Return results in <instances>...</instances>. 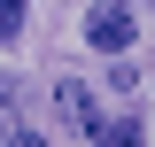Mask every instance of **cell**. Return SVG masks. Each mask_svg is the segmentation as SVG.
Instances as JSON below:
<instances>
[{
  "mask_svg": "<svg viewBox=\"0 0 155 147\" xmlns=\"http://www.w3.org/2000/svg\"><path fill=\"white\" fill-rule=\"evenodd\" d=\"M132 39H140L132 8H85V47H93V54H124Z\"/></svg>",
  "mask_w": 155,
  "mask_h": 147,
  "instance_id": "obj_1",
  "label": "cell"
},
{
  "mask_svg": "<svg viewBox=\"0 0 155 147\" xmlns=\"http://www.w3.org/2000/svg\"><path fill=\"white\" fill-rule=\"evenodd\" d=\"M54 109H62V124L78 139H101V124H109V116H93V85L85 77H54Z\"/></svg>",
  "mask_w": 155,
  "mask_h": 147,
  "instance_id": "obj_2",
  "label": "cell"
},
{
  "mask_svg": "<svg viewBox=\"0 0 155 147\" xmlns=\"http://www.w3.org/2000/svg\"><path fill=\"white\" fill-rule=\"evenodd\" d=\"M93 147H147V132H140V116H109Z\"/></svg>",
  "mask_w": 155,
  "mask_h": 147,
  "instance_id": "obj_3",
  "label": "cell"
},
{
  "mask_svg": "<svg viewBox=\"0 0 155 147\" xmlns=\"http://www.w3.org/2000/svg\"><path fill=\"white\" fill-rule=\"evenodd\" d=\"M23 31V8H16V0H0V39H16Z\"/></svg>",
  "mask_w": 155,
  "mask_h": 147,
  "instance_id": "obj_4",
  "label": "cell"
},
{
  "mask_svg": "<svg viewBox=\"0 0 155 147\" xmlns=\"http://www.w3.org/2000/svg\"><path fill=\"white\" fill-rule=\"evenodd\" d=\"M0 147H47V139H39L31 124H16V132H0Z\"/></svg>",
  "mask_w": 155,
  "mask_h": 147,
  "instance_id": "obj_5",
  "label": "cell"
}]
</instances>
